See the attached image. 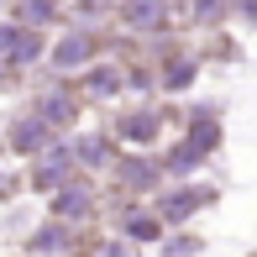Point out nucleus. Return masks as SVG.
I'll return each instance as SVG.
<instances>
[{"label": "nucleus", "instance_id": "obj_3", "mask_svg": "<svg viewBox=\"0 0 257 257\" xmlns=\"http://www.w3.org/2000/svg\"><path fill=\"white\" fill-rule=\"evenodd\" d=\"M200 200H205V194H194V189H184V194H173V200L163 205V215H173V220H179V215H189V210L200 205Z\"/></svg>", "mask_w": 257, "mask_h": 257}, {"label": "nucleus", "instance_id": "obj_1", "mask_svg": "<svg viewBox=\"0 0 257 257\" xmlns=\"http://www.w3.org/2000/svg\"><path fill=\"white\" fill-rule=\"evenodd\" d=\"M0 53H21V58H32V53H37V37H21L16 27H0Z\"/></svg>", "mask_w": 257, "mask_h": 257}, {"label": "nucleus", "instance_id": "obj_4", "mask_svg": "<svg viewBox=\"0 0 257 257\" xmlns=\"http://www.w3.org/2000/svg\"><path fill=\"white\" fill-rule=\"evenodd\" d=\"M37 142H42V126H32V121H27V126L16 132V147H37Z\"/></svg>", "mask_w": 257, "mask_h": 257}, {"label": "nucleus", "instance_id": "obj_2", "mask_svg": "<svg viewBox=\"0 0 257 257\" xmlns=\"http://www.w3.org/2000/svg\"><path fill=\"white\" fill-rule=\"evenodd\" d=\"M58 210H63V215H84V210H89V189H84V184L63 189V194H58Z\"/></svg>", "mask_w": 257, "mask_h": 257}, {"label": "nucleus", "instance_id": "obj_5", "mask_svg": "<svg viewBox=\"0 0 257 257\" xmlns=\"http://www.w3.org/2000/svg\"><path fill=\"white\" fill-rule=\"evenodd\" d=\"M58 241H63V231H58V226H42V231H37V247H42V252L58 247Z\"/></svg>", "mask_w": 257, "mask_h": 257}, {"label": "nucleus", "instance_id": "obj_7", "mask_svg": "<svg viewBox=\"0 0 257 257\" xmlns=\"http://www.w3.org/2000/svg\"><path fill=\"white\" fill-rule=\"evenodd\" d=\"M210 142H215V126H210V121L194 126V147H210Z\"/></svg>", "mask_w": 257, "mask_h": 257}, {"label": "nucleus", "instance_id": "obj_6", "mask_svg": "<svg viewBox=\"0 0 257 257\" xmlns=\"http://www.w3.org/2000/svg\"><path fill=\"white\" fill-rule=\"evenodd\" d=\"M132 231H137V236H158V220H147V215H137V220H132Z\"/></svg>", "mask_w": 257, "mask_h": 257}]
</instances>
